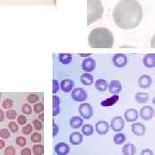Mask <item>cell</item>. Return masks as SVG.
I'll list each match as a JSON object with an SVG mask.
<instances>
[{"mask_svg": "<svg viewBox=\"0 0 155 155\" xmlns=\"http://www.w3.org/2000/svg\"><path fill=\"white\" fill-rule=\"evenodd\" d=\"M27 99H28V103H30V104H35V103L38 102L40 98H39L38 95L30 94V95H28V97Z\"/></svg>", "mask_w": 155, "mask_h": 155, "instance_id": "obj_32", "label": "cell"}, {"mask_svg": "<svg viewBox=\"0 0 155 155\" xmlns=\"http://www.w3.org/2000/svg\"><path fill=\"white\" fill-rule=\"evenodd\" d=\"M153 104H155V97L153 98Z\"/></svg>", "mask_w": 155, "mask_h": 155, "instance_id": "obj_52", "label": "cell"}, {"mask_svg": "<svg viewBox=\"0 0 155 155\" xmlns=\"http://www.w3.org/2000/svg\"><path fill=\"white\" fill-rule=\"evenodd\" d=\"M131 129H132V132L137 136H141L146 132L145 125L140 123V122H134V123H133L132 126H131Z\"/></svg>", "mask_w": 155, "mask_h": 155, "instance_id": "obj_14", "label": "cell"}, {"mask_svg": "<svg viewBox=\"0 0 155 155\" xmlns=\"http://www.w3.org/2000/svg\"><path fill=\"white\" fill-rule=\"evenodd\" d=\"M12 106H13V101L11 99H5L3 102V107L5 109L9 110V109H11Z\"/></svg>", "mask_w": 155, "mask_h": 155, "instance_id": "obj_40", "label": "cell"}, {"mask_svg": "<svg viewBox=\"0 0 155 155\" xmlns=\"http://www.w3.org/2000/svg\"><path fill=\"white\" fill-rule=\"evenodd\" d=\"M125 122L122 116H115L110 122V127L114 132H120L124 128Z\"/></svg>", "mask_w": 155, "mask_h": 155, "instance_id": "obj_6", "label": "cell"}, {"mask_svg": "<svg viewBox=\"0 0 155 155\" xmlns=\"http://www.w3.org/2000/svg\"><path fill=\"white\" fill-rule=\"evenodd\" d=\"M44 110V105H43V104H41V103H38V104H36L35 107H34V110L35 113H41V112H42Z\"/></svg>", "mask_w": 155, "mask_h": 155, "instance_id": "obj_36", "label": "cell"}, {"mask_svg": "<svg viewBox=\"0 0 155 155\" xmlns=\"http://www.w3.org/2000/svg\"><path fill=\"white\" fill-rule=\"evenodd\" d=\"M59 61L63 65H68L72 61V56L70 54H59Z\"/></svg>", "mask_w": 155, "mask_h": 155, "instance_id": "obj_26", "label": "cell"}, {"mask_svg": "<svg viewBox=\"0 0 155 155\" xmlns=\"http://www.w3.org/2000/svg\"><path fill=\"white\" fill-rule=\"evenodd\" d=\"M60 84H61V89L64 92H69V91H72V89L75 85L74 82L72 81V79H69V78L63 79Z\"/></svg>", "mask_w": 155, "mask_h": 155, "instance_id": "obj_15", "label": "cell"}, {"mask_svg": "<svg viewBox=\"0 0 155 155\" xmlns=\"http://www.w3.org/2000/svg\"><path fill=\"white\" fill-rule=\"evenodd\" d=\"M33 126L36 130H41V129H42V122H41L39 120H34Z\"/></svg>", "mask_w": 155, "mask_h": 155, "instance_id": "obj_42", "label": "cell"}, {"mask_svg": "<svg viewBox=\"0 0 155 155\" xmlns=\"http://www.w3.org/2000/svg\"><path fill=\"white\" fill-rule=\"evenodd\" d=\"M71 97L74 101L76 102H84L87 99V93L86 91L82 88H75L72 90V93H71Z\"/></svg>", "mask_w": 155, "mask_h": 155, "instance_id": "obj_5", "label": "cell"}, {"mask_svg": "<svg viewBox=\"0 0 155 155\" xmlns=\"http://www.w3.org/2000/svg\"><path fill=\"white\" fill-rule=\"evenodd\" d=\"M138 111L135 109H128L124 112V117L128 122H134L138 119Z\"/></svg>", "mask_w": 155, "mask_h": 155, "instance_id": "obj_11", "label": "cell"}, {"mask_svg": "<svg viewBox=\"0 0 155 155\" xmlns=\"http://www.w3.org/2000/svg\"><path fill=\"white\" fill-rule=\"evenodd\" d=\"M104 14L101 0H88V25L100 19Z\"/></svg>", "mask_w": 155, "mask_h": 155, "instance_id": "obj_3", "label": "cell"}, {"mask_svg": "<svg viewBox=\"0 0 155 155\" xmlns=\"http://www.w3.org/2000/svg\"><path fill=\"white\" fill-rule=\"evenodd\" d=\"M17 122L20 124V125H24L26 122H27V118L26 116H23V115H21L17 117Z\"/></svg>", "mask_w": 155, "mask_h": 155, "instance_id": "obj_43", "label": "cell"}, {"mask_svg": "<svg viewBox=\"0 0 155 155\" xmlns=\"http://www.w3.org/2000/svg\"><path fill=\"white\" fill-rule=\"evenodd\" d=\"M54 151L58 155H67L70 152V147L65 142H60L55 146Z\"/></svg>", "mask_w": 155, "mask_h": 155, "instance_id": "obj_13", "label": "cell"}, {"mask_svg": "<svg viewBox=\"0 0 155 155\" xmlns=\"http://www.w3.org/2000/svg\"><path fill=\"white\" fill-rule=\"evenodd\" d=\"M135 152V147L131 143H127L122 147V153L124 155H134Z\"/></svg>", "mask_w": 155, "mask_h": 155, "instance_id": "obj_23", "label": "cell"}, {"mask_svg": "<svg viewBox=\"0 0 155 155\" xmlns=\"http://www.w3.org/2000/svg\"><path fill=\"white\" fill-rule=\"evenodd\" d=\"M82 133L85 136H91L94 133V127L91 124H85L82 127Z\"/></svg>", "mask_w": 155, "mask_h": 155, "instance_id": "obj_28", "label": "cell"}, {"mask_svg": "<svg viewBox=\"0 0 155 155\" xmlns=\"http://www.w3.org/2000/svg\"><path fill=\"white\" fill-rule=\"evenodd\" d=\"M112 17L120 28L132 29L142 21L143 9L137 0H120L112 11Z\"/></svg>", "mask_w": 155, "mask_h": 155, "instance_id": "obj_1", "label": "cell"}, {"mask_svg": "<svg viewBox=\"0 0 155 155\" xmlns=\"http://www.w3.org/2000/svg\"><path fill=\"white\" fill-rule=\"evenodd\" d=\"M143 64L147 68L155 67V54H146L143 58Z\"/></svg>", "mask_w": 155, "mask_h": 155, "instance_id": "obj_17", "label": "cell"}, {"mask_svg": "<svg viewBox=\"0 0 155 155\" xmlns=\"http://www.w3.org/2000/svg\"><path fill=\"white\" fill-rule=\"evenodd\" d=\"M53 134H54V136H56L57 135V134L59 133V127L56 125L55 123H54V127H53Z\"/></svg>", "mask_w": 155, "mask_h": 155, "instance_id": "obj_46", "label": "cell"}, {"mask_svg": "<svg viewBox=\"0 0 155 155\" xmlns=\"http://www.w3.org/2000/svg\"><path fill=\"white\" fill-rule=\"evenodd\" d=\"M33 153L35 155H43L44 153V147L42 145L36 144L33 147Z\"/></svg>", "mask_w": 155, "mask_h": 155, "instance_id": "obj_29", "label": "cell"}, {"mask_svg": "<svg viewBox=\"0 0 155 155\" xmlns=\"http://www.w3.org/2000/svg\"><path fill=\"white\" fill-rule=\"evenodd\" d=\"M39 119H40V121H41V122H43V121H44V115H43V113L40 114V116H39Z\"/></svg>", "mask_w": 155, "mask_h": 155, "instance_id": "obj_50", "label": "cell"}, {"mask_svg": "<svg viewBox=\"0 0 155 155\" xmlns=\"http://www.w3.org/2000/svg\"><path fill=\"white\" fill-rule=\"evenodd\" d=\"M113 140L116 145H122L126 141V135L122 133H117L114 135Z\"/></svg>", "mask_w": 155, "mask_h": 155, "instance_id": "obj_27", "label": "cell"}, {"mask_svg": "<svg viewBox=\"0 0 155 155\" xmlns=\"http://www.w3.org/2000/svg\"><path fill=\"white\" fill-rule=\"evenodd\" d=\"M22 110L25 115H29L32 112V108H31V106L28 105V104H25L22 105Z\"/></svg>", "mask_w": 155, "mask_h": 155, "instance_id": "obj_33", "label": "cell"}, {"mask_svg": "<svg viewBox=\"0 0 155 155\" xmlns=\"http://www.w3.org/2000/svg\"><path fill=\"white\" fill-rule=\"evenodd\" d=\"M31 140L34 143H39L41 140V135L39 133H34L31 135Z\"/></svg>", "mask_w": 155, "mask_h": 155, "instance_id": "obj_34", "label": "cell"}, {"mask_svg": "<svg viewBox=\"0 0 155 155\" xmlns=\"http://www.w3.org/2000/svg\"><path fill=\"white\" fill-rule=\"evenodd\" d=\"M84 121L80 116H72L70 119V125L72 128H78L83 125Z\"/></svg>", "mask_w": 155, "mask_h": 155, "instance_id": "obj_24", "label": "cell"}, {"mask_svg": "<svg viewBox=\"0 0 155 155\" xmlns=\"http://www.w3.org/2000/svg\"><path fill=\"white\" fill-rule=\"evenodd\" d=\"M134 97H135V100H136V102L138 104H145V103H147L148 101L149 95L147 94V93H145V92H137L135 94Z\"/></svg>", "mask_w": 155, "mask_h": 155, "instance_id": "obj_25", "label": "cell"}, {"mask_svg": "<svg viewBox=\"0 0 155 155\" xmlns=\"http://www.w3.org/2000/svg\"><path fill=\"white\" fill-rule=\"evenodd\" d=\"M118 100H119V96L118 95H113L110 98H107V99L102 101L101 105L104 106V107H110V106L114 105L116 103H117Z\"/></svg>", "mask_w": 155, "mask_h": 155, "instance_id": "obj_22", "label": "cell"}, {"mask_svg": "<svg viewBox=\"0 0 155 155\" xmlns=\"http://www.w3.org/2000/svg\"><path fill=\"white\" fill-rule=\"evenodd\" d=\"M96 68V61L92 58H86L82 62V69L85 72H91Z\"/></svg>", "mask_w": 155, "mask_h": 155, "instance_id": "obj_9", "label": "cell"}, {"mask_svg": "<svg viewBox=\"0 0 155 155\" xmlns=\"http://www.w3.org/2000/svg\"><path fill=\"white\" fill-rule=\"evenodd\" d=\"M140 155H153V153L151 149H144L141 152Z\"/></svg>", "mask_w": 155, "mask_h": 155, "instance_id": "obj_45", "label": "cell"}, {"mask_svg": "<svg viewBox=\"0 0 155 155\" xmlns=\"http://www.w3.org/2000/svg\"><path fill=\"white\" fill-rule=\"evenodd\" d=\"M5 147V142L3 140H0V149H3Z\"/></svg>", "mask_w": 155, "mask_h": 155, "instance_id": "obj_49", "label": "cell"}, {"mask_svg": "<svg viewBox=\"0 0 155 155\" xmlns=\"http://www.w3.org/2000/svg\"><path fill=\"white\" fill-rule=\"evenodd\" d=\"M79 55H80V56H86V57H87V56H90L91 54H79Z\"/></svg>", "mask_w": 155, "mask_h": 155, "instance_id": "obj_51", "label": "cell"}, {"mask_svg": "<svg viewBox=\"0 0 155 155\" xmlns=\"http://www.w3.org/2000/svg\"><path fill=\"white\" fill-rule=\"evenodd\" d=\"M88 43L91 48H111L114 46V35L109 28H96L89 34Z\"/></svg>", "mask_w": 155, "mask_h": 155, "instance_id": "obj_2", "label": "cell"}, {"mask_svg": "<svg viewBox=\"0 0 155 155\" xmlns=\"http://www.w3.org/2000/svg\"><path fill=\"white\" fill-rule=\"evenodd\" d=\"M110 127V126L109 125V123L105 122V121H99V122H97L96 125H95V128H96L97 133L98 134H102V135L106 134L108 133Z\"/></svg>", "mask_w": 155, "mask_h": 155, "instance_id": "obj_10", "label": "cell"}, {"mask_svg": "<svg viewBox=\"0 0 155 155\" xmlns=\"http://www.w3.org/2000/svg\"><path fill=\"white\" fill-rule=\"evenodd\" d=\"M5 120V113L2 110H0V122H3Z\"/></svg>", "mask_w": 155, "mask_h": 155, "instance_id": "obj_48", "label": "cell"}, {"mask_svg": "<svg viewBox=\"0 0 155 155\" xmlns=\"http://www.w3.org/2000/svg\"><path fill=\"white\" fill-rule=\"evenodd\" d=\"M122 84L118 80H112L109 84V91L111 94L118 95L122 91Z\"/></svg>", "mask_w": 155, "mask_h": 155, "instance_id": "obj_12", "label": "cell"}, {"mask_svg": "<svg viewBox=\"0 0 155 155\" xmlns=\"http://www.w3.org/2000/svg\"><path fill=\"white\" fill-rule=\"evenodd\" d=\"M112 61L116 67L121 68V67H124L127 65V56L123 54H116L113 56Z\"/></svg>", "mask_w": 155, "mask_h": 155, "instance_id": "obj_8", "label": "cell"}, {"mask_svg": "<svg viewBox=\"0 0 155 155\" xmlns=\"http://www.w3.org/2000/svg\"><path fill=\"white\" fill-rule=\"evenodd\" d=\"M21 155H31V150L28 147H25L22 150Z\"/></svg>", "mask_w": 155, "mask_h": 155, "instance_id": "obj_44", "label": "cell"}, {"mask_svg": "<svg viewBox=\"0 0 155 155\" xmlns=\"http://www.w3.org/2000/svg\"><path fill=\"white\" fill-rule=\"evenodd\" d=\"M61 88V84H59V82L56 79H53V93H57Z\"/></svg>", "mask_w": 155, "mask_h": 155, "instance_id": "obj_38", "label": "cell"}, {"mask_svg": "<svg viewBox=\"0 0 155 155\" xmlns=\"http://www.w3.org/2000/svg\"><path fill=\"white\" fill-rule=\"evenodd\" d=\"M16 154V150L13 147H8L5 150V155H15Z\"/></svg>", "mask_w": 155, "mask_h": 155, "instance_id": "obj_41", "label": "cell"}, {"mask_svg": "<svg viewBox=\"0 0 155 155\" xmlns=\"http://www.w3.org/2000/svg\"><path fill=\"white\" fill-rule=\"evenodd\" d=\"M10 136H11V133H10V131L8 129L3 128V129L0 130V137L1 138L8 139L10 138Z\"/></svg>", "mask_w": 155, "mask_h": 155, "instance_id": "obj_31", "label": "cell"}, {"mask_svg": "<svg viewBox=\"0 0 155 155\" xmlns=\"http://www.w3.org/2000/svg\"><path fill=\"white\" fill-rule=\"evenodd\" d=\"M93 81H94V78L89 72L84 73L80 77V82L83 84L84 85H91L93 84Z\"/></svg>", "mask_w": 155, "mask_h": 155, "instance_id": "obj_19", "label": "cell"}, {"mask_svg": "<svg viewBox=\"0 0 155 155\" xmlns=\"http://www.w3.org/2000/svg\"><path fill=\"white\" fill-rule=\"evenodd\" d=\"M32 130H33V127L30 125V124H28V125H26V126H24L23 128H22V133L24 134H30L32 133Z\"/></svg>", "mask_w": 155, "mask_h": 155, "instance_id": "obj_39", "label": "cell"}, {"mask_svg": "<svg viewBox=\"0 0 155 155\" xmlns=\"http://www.w3.org/2000/svg\"><path fill=\"white\" fill-rule=\"evenodd\" d=\"M138 84L140 88H148L152 84V78L148 75H142L139 78Z\"/></svg>", "mask_w": 155, "mask_h": 155, "instance_id": "obj_16", "label": "cell"}, {"mask_svg": "<svg viewBox=\"0 0 155 155\" xmlns=\"http://www.w3.org/2000/svg\"><path fill=\"white\" fill-rule=\"evenodd\" d=\"M16 143L19 147H25L26 144H27V140L24 138V137H22V136H19L16 140Z\"/></svg>", "mask_w": 155, "mask_h": 155, "instance_id": "obj_30", "label": "cell"}, {"mask_svg": "<svg viewBox=\"0 0 155 155\" xmlns=\"http://www.w3.org/2000/svg\"><path fill=\"white\" fill-rule=\"evenodd\" d=\"M78 112H79V115L81 116V117L84 119H86V120L91 119L93 116V109H92L91 105L87 103H84L79 106Z\"/></svg>", "mask_w": 155, "mask_h": 155, "instance_id": "obj_4", "label": "cell"}, {"mask_svg": "<svg viewBox=\"0 0 155 155\" xmlns=\"http://www.w3.org/2000/svg\"><path fill=\"white\" fill-rule=\"evenodd\" d=\"M8 127L10 128V130H11L12 133H16L18 131V126H17V124L16 122H11L9 123V125H8Z\"/></svg>", "mask_w": 155, "mask_h": 155, "instance_id": "obj_37", "label": "cell"}, {"mask_svg": "<svg viewBox=\"0 0 155 155\" xmlns=\"http://www.w3.org/2000/svg\"><path fill=\"white\" fill-rule=\"evenodd\" d=\"M60 105H61V99L58 96H54L53 97V115L54 116H58L60 114Z\"/></svg>", "mask_w": 155, "mask_h": 155, "instance_id": "obj_20", "label": "cell"}, {"mask_svg": "<svg viewBox=\"0 0 155 155\" xmlns=\"http://www.w3.org/2000/svg\"><path fill=\"white\" fill-rule=\"evenodd\" d=\"M6 116L10 120H14L17 117V112H16V110H8L6 112Z\"/></svg>", "mask_w": 155, "mask_h": 155, "instance_id": "obj_35", "label": "cell"}, {"mask_svg": "<svg viewBox=\"0 0 155 155\" xmlns=\"http://www.w3.org/2000/svg\"><path fill=\"white\" fill-rule=\"evenodd\" d=\"M69 140H70V142L72 145L78 146V145L82 143V141H83V135H82V134H80L79 132H73V133L70 134Z\"/></svg>", "mask_w": 155, "mask_h": 155, "instance_id": "obj_18", "label": "cell"}, {"mask_svg": "<svg viewBox=\"0 0 155 155\" xmlns=\"http://www.w3.org/2000/svg\"><path fill=\"white\" fill-rule=\"evenodd\" d=\"M0 97H1V93H0Z\"/></svg>", "mask_w": 155, "mask_h": 155, "instance_id": "obj_53", "label": "cell"}, {"mask_svg": "<svg viewBox=\"0 0 155 155\" xmlns=\"http://www.w3.org/2000/svg\"><path fill=\"white\" fill-rule=\"evenodd\" d=\"M150 47L152 48H155V34L153 35V36L151 39V41H150Z\"/></svg>", "mask_w": 155, "mask_h": 155, "instance_id": "obj_47", "label": "cell"}, {"mask_svg": "<svg viewBox=\"0 0 155 155\" xmlns=\"http://www.w3.org/2000/svg\"><path fill=\"white\" fill-rule=\"evenodd\" d=\"M153 115H154V110L151 106H143L140 110V116L141 117V119H143L145 121L151 120Z\"/></svg>", "mask_w": 155, "mask_h": 155, "instance_id": "obj_7", "label": "cell"}, {"mask_svg": "<svg viewBox=\"0 0 155 155\" xmlns=\"http://www.w3.org/2000/svg\"><path fill=\"white\" fill-rule=\"evenodd\" d=\"M95 87L97 91H99L101 92H104L107 90V88H109V84L107 83V81L104 79L100 78L95 82Z\"/></svg>", "mask_w": 155, "mask_h": 155, "instance_id": "obj_21", "label": "cell"}]
</instances>
